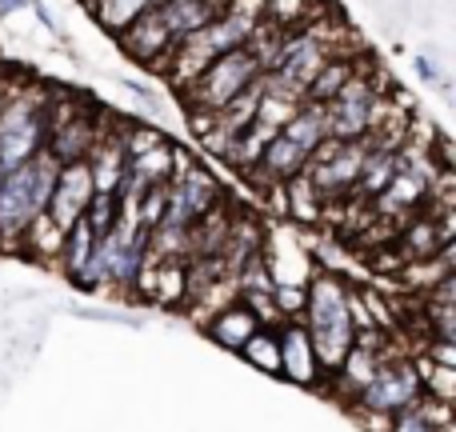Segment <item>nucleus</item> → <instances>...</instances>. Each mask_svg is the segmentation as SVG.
I'll return each mask as SVG.
<instances>
[{"instance_id":"1","label":"nucleus","mask_w":456,"mask_h":432,"mask_svg":"<svg viewBox=\"0 0 456 432\" xmlns=\"http://www.w3.org/2000/svg\"><path fill=\"white\" fill-rule=\"evenodd\" d=\"M348 292H353V284L340 273H332V268L329 273L324 268L313 273L305 284V308H300L297 321L305 324L324 372L337 369L356 340V324H353V313H348Z\"/></svg>"},{"instance_id":"2","label":"nucleus","mask_w":456,"mask_h":432,"mask_svg":"<svg viewBox=\"0 0 456 432\" xmlns=\"http://www.w3.org/2000/svg\"><path fill=\"white\" fill-rule=\"evenodd\" d=\"M48 80L12 77L4 101H0V173L45 152L48 133Z\"/></svg>"},{"instance_id":"3","label":"nucleus","mask_w":456,"mask_h":432,"mask_svg":"<svg viewBox=\"0 0 456 432\" xmlns=\"http://www.w3.org/2000/svg\"><path fill=\"white\" fill-rule=\"evenodd\" d=\"M56 160L37 152L32 160L0 173V252H16L24 228L48 208L56 184Z\"/></svg>"},{"instance_id":"4","label":"nucleus","mask_w":456,"mask_h":432,"mask_svg":"<svg viewBox=\"0 0 456 432\" xmlns=\"http://www.w3.org/2000/svg\"><path fill=\"white\" fill-rule=\"evenodd\" d=\"M396 85H388L380 77V64L372 61L369 53H361L356 61V72L340 85V93L324 104V117H329V133L337 141H356V136H369L372 117H377L380 101L393 93Z\"/></svg>"},{"instance_id":"5","label":"nucleus","mask_w":456,"mask_h":432,"mask_svg":"<svg viewBox=\"0 0 456 432\" xmlns=\"http://www.w3.org/2000/svg\"><path fill=\"white\" fill-rule=\"evenodd\" d=\"M260 72H265L260 61L248 53V45H240V48H232V53L216 56L189 88H181V101L189 104V112H221L236 93H244V88L260 77Z\"/></svg>"},{"instance_id":"6","label":"nucleus","mask_w":456,"mask_h":432,"mask_svg":"<svg viewBox=\"0 0 456 432\" xmlns=\"http://www.w3.org/2000/svg\"><path fill=\"white\" fill-rule=\"evenodd\" d=\"M425 396V385H420V372L412 353H393L388 345L385 361L377 364V372L369 377V385L356 393V401L348 409H369V412H385V417H396L409 404H417Z\"/></svg>"},{"instance_id":"7","label":"nucleus","mask_w":456,"mask_h":432,"mask_svg":"<svg viewBox=\"0 0 456 432\" xmlns=\"http://www.w3.org/2000/svg\"><path fill=\"white\" fill-rule=\"evenodd\" d=\"M117 40H120V53H125L128 61H136L141 69H152V72L165 69L168 53L176 48L173 32L165 29V20H160L157 8L141 12L133 24H128V29H120V32H117Z\"/></svg>"},{"instance_id":"8","label":"nucleus","mask_w":456,"mask_h":432,"mask_svg":"<svg viewBox=\"0 0 456 432\" xmlns=\"http://www.w3.org/2000/svg\"><path fill=\"white\" fill-rule=\"evenodd\" d=\"M276 340H281V377L300 388L321 385L324 369H321V361H316V348L297 316H292V321H276Z\"/></svg>"},{"instance_id":"9","label":"nucleus","mask_w":456,"mask_h":432,"mask_svg":"<svg viewBox=\"0 0 456 432\" xmlns=\"http://www.w3.org/2000/svg\"><path fill=\"white\" fill-rule=\"evenodd\" d=\"M93 176H88V165L77 160V165H61L56 168V184H53V197H48L45 216L53 220L61 232H69V224L77 216H85L88 200H93Z\"/></svg>"},{"instance_id":"10","label":"nucleus","mask_w":456,"mask_h":432,"mask_svg":"<svg viewBox=\"0 0 456 432\" xmlns=\"http://www.w3.org/2000/svg\"><path fill=\"white\" fill-rule=\"evenodd\" d=\"M200 324H205V337L213 340V345L228 348V353H240V345H244V340H248L265 321H260V316L252 313V308L244 305L240 297H232L228 305L216 308V313H208Z\"/></svg>"},{"instance_id":"11","label":"nucleus","mask_w":456,"mask_h":432,"mask_svg":"<svg viewBox=\"0 0 456 432\" xmlns=\"http://www.w3.org/2000/svg\"><path fill=\"white\" fill-rule=\"evenodd\" d=\"M160 20H165V29L173 32V40H184L189 32H197L200 24H208L216 12H221V4L216 0H160L157 4Z\"/></svg>"},{"instance_id":"12","label":"nucleus","mask_w":456,"mask_h":432,"mask_svg":"<svg viewBox=\"0 0 456 432\" xmlns=\"http://www.w3.org/2000/svg\"><path fill=\"white\" fill-rule=\"evenodd\" d=\"M388 432H452V404L433 401V396H420L417 404L396 412Z\"/></svg>"},{"instance_id":"13","label":"nucleus","mask_w":456,"mask_h":432,"mask_svg":"<svg viewBox=\"0 0 456 432\" xmlns=\"http://www.w3.org/2000/svg\"><path fill=\"white\" fill-rule=\"evenodd\" d=\"M281 133L289 136V141L297 144L305 157H313V152L332 136V133H329V117H324V104H308V101H305V104H300V109L289 117V125H284Z\"/></svg>"},{"instance_id":"14","label":"nucleus","mask_w":456,"mask_h":432,"mask_svg":"<svg viewBox=\"0 0 456 432\" xmlns=\"http://www.w3.org/2000/svg\"><path fill=\"white\" fill-rule=\"evenodd\" d=\"M356 61H361V56H329V61L313 72V80L305 85V101L308 104H329L332 96L340 93V85L356 72Z\"/></svg>"},{"instance_id":"15","label":"nucleus","mask_w":456,"mask_h":432,"mask_svg":"<svg viewBox=\"0 0 456 432\" xmlns=\"http://www.w3.org/2000/svg\"><path fill=\"white\" fill-rule=\"evenodd\" d=\"M240 356L252 364V369L268 372V377H281V340H276V324H260V329L240 345Z\"/></svg>"},{"instance_id":"16","label":"nucleus","mask_w":456,"mask_h":432,"mask_svg":"<svg viewBox=\"0 0 456 432\" xmlns=\"http://www.w3.org/2000/svg\"><path fill=\"white\" fill-rule=\"evenodd\" d=\"M85 220H88V228H93V236H109L120 220L117 192H93V200H88V208H85Z\"/></svg>"},{"instance_id":"17","label":"nucleus","mask_w":456,"mask_h":432,"mask_svg":"<svg viewBox=\"0 0 456 432\" xmlns=\"http://www.w3.org/2000/svg\"><path fill=\"white\" fill-rule=\"evenodd\" d=\"M412 69H417V77L425 80L428 88H436V85L444 80V69L436 64V56H433V53H428V56H425V53H417V56H412Z\"/></svg>"},{"instance_id":"18","label":"nucleus","mask_w":456,"mask_h":432,"mask_svg":"<svg viewBox=\"0 0 456 432\" xmlns=\"http://www.w3.org/2000/svg\"><path fill=\"white\" fill-rule=\"evenodd\" d=\"M28 12L37 16V24H45L53 37H61V24H56V16L48 12V4H40V0H28Z\"/></svg>"},{"instance_id":"19","label":"nucleus","mask_w":456,"mask_h":432,"mask_svg":"<svg viewBox=\"0 0 456 432\" xmlns=\"http://www.w3.org/2000/svg\"><path fill=\"white\" fill-rule=\"evenodd\" d=\"M20 8H28V0H0V16H16Z\"/></svg>"}]
</instances>
